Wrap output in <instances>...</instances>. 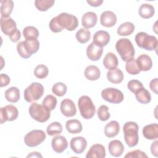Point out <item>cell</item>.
<instances>
[{
  "label": "cell",
  "instance_id": "cell-3",
  "mask_svg": "<svg viewBox=\"0 0 158 158\" xmlns=\"http://www.w3.org/2000/svg\"><path fill=\"white\" fill-rule=\"evenodd\" d=\"M135 39L138 46L141 49L154 51L157 48V40L154 36L141 31L136 35Z\"/></svg>",
  "mask_w": 158,
  "mask_h": 158
},
{
  "label": "cell",
  "instance_id": "cell-40",
  "mask_svg": "<svg viewBox=\"0 0 158 158\" xmlns=\"http://www.w3.org/2000/svg\"><path fill=\"white\" fill-rule=\"evenodd\" d=\"M33 73L36 78L43 79L48 76L49 70L46 65L44 64H40L36 67Z\"/></svg>",
  "mask_w": 158,
  "mask_h": 158
},
{
  "label": "cell",
  "instance_id": "cell-48",
  "mask_svg": "<svg viewBox=\"0 0 158 158\" xmlns=\"http://www.w3.org/2000/svg\"><path fill=\"white\" fill-rule=\"evenodd\" d=\"M9 37L12 42L15 43V42L18 41L21 37V33H20V30L17 28Z\"/></svg>",
  "mask_w": 158,
  "mask_h": 158
},
{
  "label": "cell",
  "instance_id": "cell-43",
  "mask_svg": "<svg viewBox=\"0 0 158 158\" xmlns=\"http://www.w3.org/2000/svg\"><path fill=\"white\" fill-rule=\"evenodd\" d=\"M127 87L128 89L132 92L133 93H135V92L139 88L143 87V85L141 81L137 80H131L129 81L127 84Z\"/></svg>",
  "mask_w": 158,
  "mask_h": 158
},
{
  "label": "cell",
  "instance_id": "cell-42",
  "mask_svg": "<svg viewBox=\"0 0 158 158\" xmlns=\"http://www.w3.org/2000/svg\"><path fill=\"white\" fill-rule=\"evenodd\" d=\"M98 117L101 121H106L110 118L109 107L106 105H101L97 111Z\"/></svg>",
  "mask_w": 158,
  "mask_h": 158
},
{
  "label": "cell",
  "instance_id": "cell-5",
  "mask_svg": "<svg viewBox=\"0 0 158 158\" xmlns=\"http://www.w3.org/2000/svg\"><path fill=\"white\" fill-rule=\"evenodd\" d=\"M78 106L81 115L85 119H90L94 115L96 107L89 96H81L78 99Z\"/></svg>",
  "mask_w": 158,
  "mask_h": 158
},
{
  "label": "cell",
  "instance_id": "cell-32",
  "mask_svg": "<svg viewBox=\"0 0 158 158\" xmlns=\"http://www.w3.org/2000/svg\"><path fill=\"white\" fill-rule=\"evenodd\" d=\"M135 30V25L133 23L126 22L122 23L117 28V34L119 36L130 35Z\"/></svg>",
  "mask_w": 158,
  "mask_h": 158
},
{
  "label": "cell",
  "instance_id": "cell-23",
  "mask_svg": "<svg viewBox=\"0 0 158 158\" xmlns=\"http://www.w3.org/2000/svg\"><path fill=\"white\" fill-rule=\"evenodd\" d=\"M102 63L106 69L112 70L117 69L118 64V61L115 54L110 52L106 54L102 60Z\"/></svg>",
  "mask_w": 158,
  "mask_h": 158
},
{
  "label": "cell",
  "instance_id": "cell-9",
  "mask_svg": "<svg viewBox=\"0 0 158 158\" xmlns=\"http://www.w3.org/2000/svg\"><path fill=\"white\" fill-rule=\"evenodd\" d=\"M101 97L104 100L112 104L120 103L124 99L122 92L115 88L104 89L101 92Z\"/></svg>",
  "mask_w": 158,
  "mask_h": 158
},
{
  "label": "cell",
  "instance_id": "cell-36",
  "mask_svg": "<svg viewBox=\"0 0 158 158\" xmlns=\"http://www.w3.org/2000/svg\"><path fill=\"white\" fill-rule=\"evenodd\" d=\"M62 130L63 128L62 125L57 122H54L50 123L46 128V132L49 136L59 135L62 132Z\"/></svg>",
  "mask_w": 158,
  "mask_h": 158
},
{
  "label": "cell",
  "instance_id": "cell-41",
  "mask_svg": "<svg viewBox=\"0 0 158 158\" xmlns=\"http://www.w3.org/2000/svg\"><path fill=\"white\" fill-rule=\"evenodd\" d=\"M57 98L52 94L47 95L43 99L42 104L50 110H54L57 105Z\"/></svg>",
  "mask_w": 158,
  "mask_h": 158
},
{
  "label": "cell",
  "instance_id": "cell-4",
  "mask_svg": "<svg viewBox=\"0 0 158 158\" xmlns=\"http://www.w3.org/2000/svg\"><path fill=\"white\" fill-rule=\"evenodd\" d=\"M50 111L43 104L41 105L36 102L32 103L28 109L31 117L40 123H44L48 120L51 116Z\"/></svg>",
  "mask_w": 158,
  "mask_h": 158
},
{
  "label": "cell",
  "instance_id": "cell-50",
  "mask_svg": "<svg viewBox=\"0 0 158 158\" xmlns=\"http://www.w3.org/2000/svg\"><path fill=\"white\" fill-rule=\"evenodd\" d=\"M157 143L158 141L156 140L154 141L151 146V152L153 156L157 157Z\"/></svg>",
  "mask_w": 158,
  "mask_h": 158
},
{
  "label": "cell",
  "instance_id": "cell-27",
  "mask_svg": "<svg viewBox=\"0 0 158 158\" xmlns=\"http://www.w3.org/2000/svg\"><path fill=\"white\" fill-rule=\"evenodd\" d=\"M136 100L143 104H148L151 101V95L150 93L143 87L138 89L135 93Z\"/></svg>",
  "mask_w": 158,
  "mask_h": 158
},
{
  "label": "cell",
  "instance_id": "cell-8",
  "mask_svg": "<svg viewBox=\"0 0 158 158\" xmlns=\"http://www.w3.org/2000/svg\"><path fill=\"white\" fill-rule=\"evenodd\" d=\"M46 135L41 130H33L27 133L24 137L25 144L30 148L35 147L42 143L46 139Z\"/></svg>",
  "mask_w": 158,
  "mask_h": 158
},
{
  "label": "cell",
  "instance_id": "cell-35",
  "mask_svg": "<svg viewBox=\"0 0 158 158\" xmlns=\"http://www.w3.org/2000/svg\"><path fill=\"white\" fill-rule=\"evenodd\" d=\"M75 36L77 40L80 43L84 44L89 41L91 38V32L85 28H81L77 31Z\"/></svg>",
  "mask_w": 158,
  "mask_h": 158
},
{
  "label": "cell",
  "instance_id": "cell-22",
  "mask_svg": "<svg viewBox=\"0 0 158 158\" xmlns=\"http://www.w3.org/2000/svg\"><path fill=\"white\" fill-rule=\"evenodd\" d=\"M143 135L147 139H156L158 138V125L154 123L144 126L143 128Z\"/></svg>",
  "mask_w": 158,
  "mask_h": 158
},
{
  "label": "cell",
  "instance_id": "cell-38",
  "mask_svg": "<svg viewBox=\"0 0 158 158\" xmlns=\"http://www.w3.org/2000/svg\"><path fill=\"white\" fill-rule=\"evenodd\" d=\"M125 69L126 71L130 75H137L140 73V70L138 68L136 59L134 58H132L131 59L128 60L126 62L125 64Z\"/></svg>",
  "mask_w": 158,
  "mask_h": 158
},
{
  "label": "cell",
  "instance_id": "cell-17",
  "mask_svg": "<svg viewBox=\"0 0 158 158\" xmlns=\"http://www.w3.org/2000/svg\"><path fill=\"white\" fill-rule=\"evenodd\" d=\"M117 22V16L115 13L110 10L103 12L100 17V23L105 27H112Z\"/></svg>",
  "mask_w": 158,
  "mask_h": 158
},
{
  "label": "cell",
  "instance_id": "cell-26",
  "mask_svg": "<svg viewBox=\"0 0 158 158\" xmlns=\"http://www.w3.org/2000/svg\"><path fill=\"white\" fill-rule=\"evenodd\" d=\"M84 74L86 79L91 81H94L97 80L100 77L101 71L97 66L90 65L86 67L85 70Z\"/></svg>",
  "mask_w": 158,
  "mask_h": 158
},
{
  "label": "cell",
  "instance_id": "cell-33",
  "mask_svg": "<svg viewBox=\"0 0 158 158\" xmlns=\"http://www.w3.org/2000/svg\"><path fill=\"white\" fill-rule=\"evenodd\" d=\"M23 44L27 53L31 56L32 54L36 53L40 48V42L37 39L23 41Z\"/></svg>",
  "mask_w": 158,
  "mask_h": 158
},
{
  "label": "cell",
  "instance_id": "cell-15",
  "mask_svg": "<svg viewBox=\"0 0 158 158\" xmlns=\"http://www.w3.org/2000/svg\"><path fill=\"white\" fill-rule=\"evenodd\" d=\"M102 52V48L97 46L94 43H90L86 49L87 57L92 61L98 60L101 57Z\"/></svg>",
  "mask_w": 158,
  "mask_h": 158
},
{
  "label": "cell",
  "instance_id": "cell-6",
  "mask_svg": "<svg viewBox=\"0 0 158 158\" xmlns=\"http://www.w3.org/2000/svg\"><path fill=\"white\" fill-rule=\"evenodd\" d=\"M44 94L43 86L37 82L31 83L24 91V98L28 102L38 101Z\"/></svg>",
  "mask_w": 158,
  "mask_h": 158
},
{
  "label": "cell",
  "instance_id": "cell-19",
  "mask_svg": "<svg viewBox=\"0 0 158 158\" xmlns=\"http://www.w3.org/2000/svg\"><path fill=\"white\" fill-rule=\"evenodd\" d=\"M106 157V149L101 144H93L86 153V158H104Z\"/></svg>",
  "mask_w": 158,
  "mask_h": 158
},
{
  "label": "cell",
  "instance_id": "cell-28",
  "mask_svg": "<svg viewBox=\"0 0 158 158\" xmlns=\"http://www.w3.org/2000/svg\"><path fill=\"white\" fill-rule=\"evenodd\" d=\"M65 128L68 132L72 134H77L82 131L81 123L77 119L67 120L65 123Z\"/></svg>",
  "mask_w": 158,
  "mask_h": 158
},
{
  "label": "cell",
  "instance_id": "cell-14",
  "mask_svg": "<svg viewBox=\"0 0 158 158\" xmlns=\"http://www.w3.org/2000/svg\"><path fill=\"white\" fill-rule=\"evenodd\" d=\"M52 149L57 153H62L68 147V143L66 138L61 135L54 136L51 141Z\"/></svg>",
  "mask_w": 158,
  "mask_h": 158
},
{
  "label": "cell",
  "instance_id": "cell-39",
  "mask_svg": "<svg viewBox=\"0 0 158 158\" xmlns=\"http://www.w3.org/2000/svg\"><path fill=\"white\" fill-rule=\"evenodd\" d=\"M67 87L66 85L62 82L56 83L52 88V93L59 97L64 96L67 93Z\"/></svg>",
  "mask_w": 158,
  "mask_h": 158
},
{
  "label": "cell",
  "instance_id": "cell-46",
  "mask_svg": "<svg viewBox=\"0 0 158 158\" xmlns=\"http://www.w3.org/2000/svg\"><path fill=\"white\" fill-rule=\"evenodd\" d=\"M49 27L50 30L54 33H59L63 30V28H61L60 27V25H59V23H57L56 17H53L51 20L49 24Z\"/></svg>",
  "mask_w": 158,
  "mask_h": 158
},
{
  "label": "cell",
  "instance_id": "cell-1",
  "mask_svg": "<svg viewBox=\"0 0 158 158\" xmlns=\"http://www.w3.org/2000/svg\"><path fill=\"white\" fill-rule=\"evenodd\" d=\"M139 127L135 122H127L123 127L124 139L126 144L130 148L137 145L139 141Z\"/></svg>",
  "mask_w": 158,
  "mask_h": 158
},
{
  "label": "cell",
  "instance_id": "cell-51",
  "mask_svg": "<svg viewBox=\"0 0 158 158\" xmlns=\"http://www.w3.org/2000/svg\"><path fill=\"white\" fill-rule=\"evenodd\" d=\"M86 2L92 7H99L102 4L103 1L102 0H87Z\"/></svg>",
  "mask_w": 158,
  "mask_h": 158
},
{
  "label": "cell",
  "instance_id": "cell-13",
  "mask_svg": "<svg viewBox=\"0 0 158 158\" xmlns=\"http://www.w3.org/2000/svg\"><path fill=\"white\" fill-rule=\"evenodd\" d=\"M70 146L72 150L75 154H81L87 146V141L86 139L82 136H77L72 138L70 142Z\"/></svg>",
  "mask_w": 158,
  "mask_h": 158
},
{
  "label": "cell",
  "instance_id": "cell-44",
  "mask_svg": "<svg viewBox=\"0 0 158 158\" xmlns=\"http://www.w3.org/2000/svg\"><path fill=\"white\" fill-rule=\"evenodd\" d=\"M125 157L127 158H144V157H148V156L146 154V153L139 149L134 150L132 151H130L128 152L125 156Z\"/></svg>",
  "mask_w": 158,
  "mask_h": 158
},
{
  "label": "cell",
  "instance_id": "cell-29",
  "mask_svg": "<svg viewBox=\"0 0 158 158\" xmlns=\"http://www.w3.org/2000/svg\"><path fill=\"white\" fill-rule=\"evenodd\" d=\"M20 97V91L17 87L12 86L8 88L5 92V98L9 102L15 103L18 102Z\"/></svg>",
  "mask_w": 158,
  "mask_h": 158
},
{
  "label": "cell",
  "instance_id": "cell-47",
  "mask_svg": "<svg viewBox=\"0 0 158 158\" xmlns=\"http://www.w3.org/2000/svg\"><path fill=\"white\" fill-rule=\"evenodd\" d=\"M0 81H1L0 86L4 87V86H7L10 83V77L7 74L1 73L0 75Z\"/></svg>",
  "mask_w": 158,
  "mask_h": 158
},
{
  "label": "cell",
  "instance_id": "cell-45",
  "mask_svg": "<svg viewBox=\"0 0 158 158\" xmlns=\"http://www.w3.org/2000/svg\"><path fill=\"white\" fill-rule=\"evenodd\" d=\"M17 52L19 53V54L20 55V57H22V58H24V59H28L30 57H31L30 55H29L25 48V46H24V44H23V41H20L19 42L17 45Z\"/></svg>",
  "mask_w": 158,
  "mask_h": 158
},
{
  "label": "cell",
  "instance_id": "cell-21",
  "mask_svg": "<svg viewBox=\"0 0 158 158\" xmlns=\"http://www.w3.org/2000/svg\"><path fill=\"white\" fill-rule=\"evenodd\" d=\"M108 150L111 156L120 157L124 151V146L120 141L114 139L109 143Z\"/></svg>",
  "mask_w": 158,
  "mask_h": 158
},
{
  "label": "cell",
  "instance_id": "cell-10",
  "mask_svg": "<svg viewBox=\"0 0 158 158\" xmlns=\"http://www.w3.org/2000/svg\"><path fill=\"white\" fill-rule=\"evenodd\" d=\"M19 115L18 109L14 105H7L0 109L1 123L2 124L6 121H13Z\"/></svg>",
  "mask_w": 158,
  "mask_h": 158
},
{
  "label": "cell",
  "instance_id": "cell-20",
  "mask_svg": "<svg viewBox=\"0 0 158 158\" xmlns=\"http://www.w3.org/2000/svg\"><path fill=\"white\" fill-rule=\"evenodd\" d=\"M97 22L98 16L94 12H87L83 15L81 18V24L86 29L94 27Z\"/></svg>",
  "mask_w": 158,
  "mask_h": 158
},
{
  "label": "cell",
  "instance_id": "cell-16",
  "mask_svg": "<svg viewBox=\"0 0 158 158\" xmlns=\"http://www.w3.org/2000/svg\"><path fill=\"white\" fill-rule=\"evenodd\" d=\"M110 35L104 30H99L96 31L93 38V43L100 47L106 46L110 41Z\"/></svg>",
  "mask_w": 158,
  "mask_h": 158
},
{
  "label": "cell",
  "instance_id": "cell-34",
  "mask_svg": "<svg viewBox=\"0 0 158 158\" xmlns=\"http://www.w3.org/2000/svg\"><path fill=\"white\" fill-rule=\"evenodd\" d=\"M23 35L26 40H36L39 36L38 30L33 26H28L23 28Z\"/></svg>",
  "mask_w": 158,
  "mask_h": 158
},
{
  "label": "cell",
  "instance_id": "cell-2",
  "mask_svg": "<svg viewBox=\"0 0 158 158\" xmlns=\"http://www.w3.org/2000/svg\"><path fill=\"white\" fill-rule=\"evenodd\" d=\"M115 49L122 60L127 62L134 58L135 51L131 41L128 38L119 39L115 44Z\"/></svg>",
  "mask_w": 158,
  "mask_h": 158
},
{
  "label": "cell",
  "instance_id": "cell-52",
  "mask_svg": "<svg viewBox=\"0 0 158 158\" xmlns=\"http://www.w3.org/2000/svg\"><path fill=\"white\" fill-rule=\"evenodd\" d=\"M42 157V156L38 152H32L27 156V157Z\"/></svg>",
  "mask_w": 158,
  "mask_h": 158
},
{
  "label": "cell",
  "instance_id": "cell-7",
  "mask_svg": "<svg viewBox=\"0 0 158 158\" xmlns=\"http://www.w3.org/2000/svg\"><path fill=\"white\" fill-rule=\"evenodd\" d=\"M56 17L60 27L63 29L65 28L68 31L75 30L78 25V19L73 15L62 12Z\"/></svg>",
  "mask_w": 158,
  "mask_h": 158
},
{
  "label": "cell",
  "instance_id": "cell-18",
  "mask_svg": "<svg viewBox=\"0 0 158 158\" xmlns=\"http://www.w3.org/2000/svg\"><path fill=\"white\" fill-rule=\"evenodd\" d=\"M138 68L140 71H148L152 66V61L149 56L143 54L136 59Z\"/></svg>",
  "mask_w": 158,
  "mask_h": 158
},
{
  "label": "cell",
  "instance_id": "cell-30",
  "mask_svg": "<svg viewBox=\"0 0 158 158\" xmlns=\"http://www.w3.org/2000/svg\"><path fill=\"white\" fill-rule=\"evenodd\" d=\"M139 15L141 17L147 19L151 18L155 13L154 7L149 4H143L139 8Z\"/></svg>",
  "mask_w": 158,
  "mask_h": 158
},
{
  "label": "cell",
  "instance_id": "cell-25",
  "mask_svg": "<svg viewBox=\"0 0 158 158\" xmlns=\"http://www.w3.org/2000/svg\"><path fill=\"white\" fill-rule=\"evenodd\" d=\"M123 73L119 69H115L107 72V78L112 83H120L123 81Z\"/></svg>",
  "mask_w": 158,
  "mask_h": 158
},
{
  "label": "cell",
  "instance_id": "cell-49",
  "mask_svg": "<svg viewBox=\"0 0 158 158\" xmlns=\"http://www.w3.org/2000/svg\"><path fill=\"white\" fill-rule=\"evenodd\" d=\"M157 85H158V79L157 78H156L154 79H152L149 83V88L152 91L155 93V94H157Z\"/></svg>",
  "mask_w": 158,
  "mask_h": 158
},
{
  "label": "cell",
  "instance_id": "cell-24",
  "mask_svg": "<svg viewBox=\"0 0 158 158\" xmlns=\"http://www.w3.org/2000/svg\"><path fill=\"white\" fill-rule=\"evenodd\" d=\"M120 131V125L118 122L112 120L104 127V134L108 138H113L118 135Z\"/></svg>",
  "mask_w": 158,
  "mask_h": 158
},
{
  "label": "cell",
  "instance_id": "cell-37",
  "mask_svg": "<svg viewBox=\"0 0 158 158\" xmlns=\"http://www.w3.org/2000/svg\"><path fill=\"white\" fill-rule=\"evenodd\" d=\"M54 0H36L35 5L36 9L40 11H46L51 8L54 4Z\"/></svg>",
  "mask_w": 158,
  "mask_h": 158
},
{
  "label": "cell",
  "instance_id": "cell-31",
  "mask_svg": "<svg viewBox=\"0 0 158 158\" xmlns=\"http://www.w3.org/2000/svg\"><path fill=\"white\" fill-rule=\"evenodd\" d=\"M14 2L12 0L1 1V14L2 17H9L14 9Z\"/></svg>",
  "mask_w": 158,
  "mask_h": 158
},
{
  "label": "cell",
  "instance_id": "cell-12",
  "mask_svg": "<svg viewBox=\"0 0 158 158\" xmlns=\"http://www.w3.org/2000/svg\"><path fill=\"white\" fill-rule=\"evenodd\" d=\"M0 23L2 32L8 36L17 29L16 22L11 17H1Z\"/></svg>",
  "mask_w": 158,
  "mask_h": 158
},
{
  "label": "cell",
  "instance_id": "cell-11",
  "mask_svg": "<svg viewBox=\"0 0 158 158\" xmlns=\"http://www.w3.org/2000/svg\"><path fill=\"white\" fill-rule=\"evenodd\" d=\"M60 110L62 114L67 117H73L77 113V108L75 103L73 101L68 98L64 99L62 101Z\"/></svg>",
  "mask_w": 158,
  "mask_h": 158
}]
</instances>
